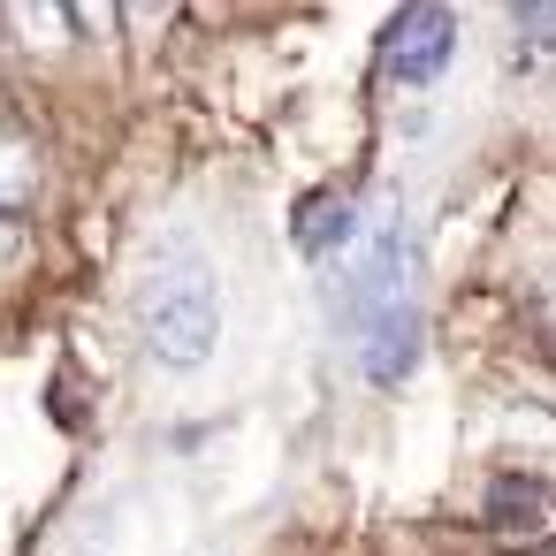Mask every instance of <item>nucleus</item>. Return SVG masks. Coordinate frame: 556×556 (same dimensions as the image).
Masks as SVG:
<instances>
[{
	"instance_id": "1",
	"label": "nucleus",
	"mask_w": 556,
	"mask_h": 556,
	"mask_svg": "<svg viewBox=\"0 0 556 556\" xmlns=\"http://www.w3.org/2000/svg\"><path fill=\"white\" fill-rule=\"evenodd\" d=\"M343 320L358 336V358L374 381H404L419 358V298H412V252L396 214H381V229L366 237L351 282H343Z\"/></svg>"
},
{
	"instance_id": "2",
	"label": "nucleus",
	"mask_w": 556,
	"mask_h": 556,
	"mask_svg": "<svg viewBox=\"0 0 556 556\" xmlns=\"http://www.w3.org/2000/svg\"><path fill=\"white\" fill-rule=\"evenodd\" d=\"M138 328H146V343H153L161 366H176V374L206 366V351L222 336V282H214V267H206L199 244H168L146 267V282H138Z\"/></svg>"
},
{
	"instance_id": "3",
	"label": "nucleus",
	"mask_w": 556,
	"mask_h": 556,
	"mask_svg": "<svg viewBox=\"0 0 556 556\" xmlns=\"http://www.w3.org/2000/svg\"><path fill=\"white\" fill-rule=\"evenodd\" d=\"M450 54H457V16L442 0H412V9L389 24V39H381V70L396 85H434L450 70Z\"/></svg>"
},
{
	"instance_id": "4",
	"label": "nucleus",
	"mask_w": 556,
	"mask_h": 556,
	"mask_svg": "<svg viewBox=\"0 0 556 556\" xmlns=\"http://www.w3.org/2000/svg\"><path fill=\"white\" fill-rule=\"evenodd\" d=\"M541 518H548V495H541L533 480L510 472V480L488 488V526H495V533H518V526H541Z\"/></svg>"
},
{
	"instance_id": "5",
	"label": "nucleus",
	"mask_w": 556,
	"mask_h": 556,
	"mask_svg": "<svg viewBox=\"0 0 556 556\" xmlns=\"http://www.w3.org/2000/svg\"><path fill=\"white\" fill-rule=\"evenodd\" d=\"M343 229H351V199L320 191V199H305V206H298V244H305V252H336V244H343Z\"/></svg>"
},
{
	"instance_id": "6",
	"label": "nucleus",
	"mask_w": 556,
	"mask_h": 556,
	"mask_svg": "<svg viewBox=\"0 0 556 556\" xmlns=\"http://www.w3.org/2000/svg\"><path fill=\"white\" fill-rule=\"evenodd\" d=\"M518 31H526V47L541 54V47H556V0H518Z\"/></svg>"
},
{
	"instance_id": "7",
	"label": "nucleus",
	"mask_w": 556,
	"mask_h": 556,
	"mask_svg": "<svg viewBox=\"0 0 556 556\" xmlns=\"http://www.w3.org/2000/svg\"><path fill=\"white\" fill-rule=\"evenodd\" d=\"M16 16L31 39H62V9H47V0H16Z\"/></svg>"
},
{
	"instance_id": "8",
	"label": "nucleus",
	"mask_w": 556,
	"mask_h": 556,
	"mask_svg": "<svg viewBox=\"0 0 556 556\" xmlns=\"http://www.w3.org/2000/svg\"><path fill=\"white\" fill-rule=\"evenodd\" d=\"M0 184H9V199H24V191H31V161H24L16 146H0Z\"/></svg>"
},
{
	"instance_id": "9",
	"label": "nucleus",
	"mask_w": 556,
	"mask_h": 556,
	"mask_svg": "<svg viewBox=\"0 0 556 556\" xmlns=\"http://www.w3.org/2000/svg\"><path fill=\"white\" fill-rule=\"evenodd\" d=\"M518 556H556V541H533V548H518Z\"/></svg>"
},
{
	"instance_id": "10",
	"label": "nucleus",
	"mask_w": 556,
	"mask_h": 556,
	"mask_svg": "<svg viewBox=\"0 0 556 556\" xmlns=\"http://www.w3.org/2000/svg\"><path fill=\"white\" fill-rule=\"evenodd\" d=\"M138 9H161V0H138Z\"/></svg>"
}]
</instances>
